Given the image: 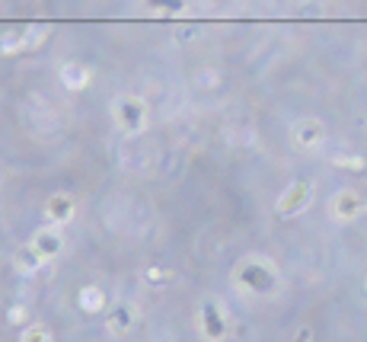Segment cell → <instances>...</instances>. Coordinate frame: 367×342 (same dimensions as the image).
<instances>
[{
  "label": "cell",
  "mask_w": 367,
  "mask_h": 342,
  "mask_svg": "<svg viewBox=\"0 0 367 342\" xmlns=\"http://www.w3.org/2000/svg\"><path fill=\"white\" fill-rule=\"evenodd\" d=\"M38 246H42V253H54V246H58V243H54L51 237H42V240H38Z\"/></svg>",
  "instance_id": "6da1fadb"
}]
</instances>
